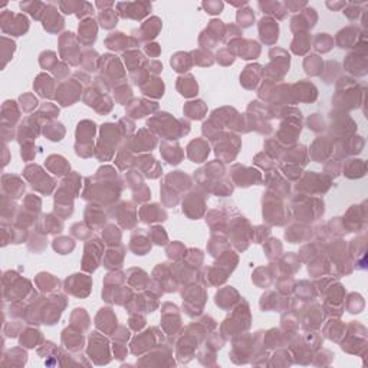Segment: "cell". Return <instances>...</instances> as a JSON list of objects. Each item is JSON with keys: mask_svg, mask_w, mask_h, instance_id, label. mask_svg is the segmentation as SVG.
Returning a JSON list of instances; mask_svg holds the SVG:
<instances>
[{"mask_svg": "<svg viewBox=\"0 0 368 368\" xmlns=\"http://www.w3.org/2000/svg\"><path fill=\"white\" fill-rule=\"evenodd\" d=\"M31 291V283L26 279H22L16 272L8 271L3 273V301L12 302L26 296Z\"/></svg>", "mask_w": 368, "mask_h": 368, "instance_id": "cell-1", "label": "cell"}, {"mask_svg": "<svg viewBox=\"0 0 368 368\" xmlns=\"http://www.w3.org/2000/svg\"><path fill=\"white\" fill-rule=\"evenodd\" d=\"M0 28L3 35L22 36L29 29V21L23 13H13L12 11H3L0 13Z\"/></svg>", "mask_w": 368, "mask_h": 368, "instance_id": "cell-2", "label": "cell"}, {"mask_svg": "<svg viewBox=\"0 0 368 368\" xmlns=\"http://www.w3.org/2000/svg\"><path fill=\"white\" fill-rule=\"evenodd\" d=\"M25 192V183L18 177L12 174L2 175V196L8 199H21Z\"/></svg>", "mask_w": 368, "mask_h": 368, "instance_id": "cell-3", "label": "cell"}, {"mask_svg": "<svg viewBox=\"0 0 368 368\" xmlns=\"http://www.w3.org/2000/svg\"><path fill=\"white\" fill-rule=\"evenodd\" d=\"M21 118V111L18 108V104L12 99H8L2 105V127H11L15 128V124Z\"/></svg>", "mask_w": 368, "mask_h": 368, "instance_id": "cell-4", "label": "cell"}, {"mask_svg": "<svg viewBox=\"0 0 368 368\" xmlns=\"http://www.w3.org/2000/svg\"><path fill=\"white\" fill-rule=\"evenodd\" d=\"M151 9V5L148 3H119L118 11L124 18L141 19L144 18L148 11Z\"/></svg>", "mask_w": 368, "mask_h": 368, "instance_id": "cell-5", "label": "cell"}, {"mask_svg": "<svg viewBox=\"0 0 368 368\" xmlns=\"http://www.w3.org/2000/svg\"><path fill=\"white\" fill-rule=\"evenodd\" d=\"M44 26L45 29L49 31V32H56V31H59V29L64 28V19L58 15L56 8L52 6V5H49V6L46 8Z\"/></svg>", "mask_w": 368, "mask_h": 368, "instance_id": "cell-6", "label": "cell"}, {"mask_svg": "<svg viewBox=\"0 0 368 368\" xmlns=\"http://www.w3.org/2000/svg\"><path fill=\"white\" fill-rule=\"evenodd\" d=\"M259 31L262 39L266 44H273L278 39V25L272 19H262L259 25Z\"/></svg>", "mask_w": 368, "mask_h": 368, "instance_id": "cell-7", "label": "cell"}, {"mask_svg": "<svg viewBox=\"0 0 368 368\" xmlns=\"http://www.w3.org/2000/svg\"><path fill=\"white\" fill-rule=\"evenodd\" d=\"M46 8L48 6L41 3V2H22L21 3V9L23 12H28L36 21L42 19V15L46 13Z\"/></svg>", "mask_w": 368, "mask_h": 368, "instance_id": "cell-8", "label": "cell"}, {"mask_svg": "<svg viewBox=\"0 0 368 368\" xmlns=\"http://www.w3.org/2000/svg\"><path fill=\"white\" fill-rule=\"evenodd\" d=\"M2 223L5 225H12V219L16 213V205L12 202V199H8L2 196Z\"/></svg>", "mask_w": 368, "mask_h": 368, "instance_id": "cell-9", "label": "cell"}, {"mask_svg": "<svg viewBox=\"0 0 368 368\" xmlns=\"http://www.w3.org/2000/svg\"><path fill=\"white\" fill-rule=\"evenodd\" d=\"M79 35H82V42L91 44L97 38V25L94 21H85L79 26Z\"/></svg>", "mask_w": 368, "mask_h": 368, "instance_id": "cell-10", "label": "cell"}, {"mask_svg": "<svg viewBox=\"0 0 368 368\" xmlns=\"http://www.w3.org/2000/svg\"><path fill=\"white\" fill-rule=\"evenodd\" d=\"M16 51V44L12 41V38L2 36V58H3V68L12 61L13 52Z\"/></svg>", "mask_w": 368, "mask_h": 368, "instance_id": "cell-11", "label": "cell"}, {"mask_svg": "<svg viewBox=\"0 0 368 368\" xmlns=\"http://www.w3.org/2000/svg\"><path fill=\"white\" fill-rule=\"evenodd\" d=\"M38 338H41V332L36 331V329H26L21 336V344L26 346H35Z\"/></svg>", "mask_w": 368, "mask_h": 368, "instance_id": "cell-12", "label": "cell"}, {"mask_svg": "<svg viewBox=\"0 0 368 368\" xmlns=\"http://www.w3.org/2000/svg\"><path fill=\"white\" fill-rule=\"evenodd\" d=\"M51 85V78L46 75H39L35 81V88L42 97H49L51 94L48 92V88Z\"/></svg>", "mask_w": 368, "mask_h": 368, "instance_id": "cell-13", "label": "cell"}, {"mask_svg": "<svg viewBox=\"0 0 368 368\" xmlns=\"http://www.w3.org/2000/svg\"><path fill=\"white\" fill-rule=\"evenodd\" d=\"M99 21H101L104 28L111 29L117 25V16L112 11H102V13L99 15Z\"/></svg>", "mask_w": 368, "mask_h": 368, "instance_id": "cell-14", "label": "cell"}, {"mask_svg": "<svg viewBox=\"0 0 368 368\" xmlns=\"http://www.w3.org/2000/svg\"><path fill=\"white\" fill-rule=\"evenodd\" d=\"M19 102H21V107L25 112H31L36 105H38V101L36 98L33 97L32 94H25L19 98Z\"/></svg>", "mask_w": 368, "mask_h": 368, "instance_id": "cell-15", "label": "cell"}, {"mask_svg": "<svg viewBox=\"0 0 368 368\" xmlns=\"http://www.w3.org/2000/svg\"><path fill=\"white\" fill-rule=\"evenodd\" d=\"M59 161V157H49V160H48V167H49V170L51 171H55V174H64L62 171L68 168V165H66L65 162H58Z\"/></svg>", "mask_w": 368, "mask_h": 368, "instance_id": "cell-16", "label": "cell"}, {"mask_svg": "<svg viewBox=\"0 0 368 368\" xmlns=\"http://www.w3.org/2000/svg\"><path fill=\"white\" fill-rule=\"evenodd\" d=\"M238 21H239V23L242 25V26L248 28V26H250V25L253 23V21H255V16H253V13H252V11H250V9L239 11Z\"/></svg>", "mask_w": 368, "mask_h": 368, "instance_id": "cell-17", "label": "cell"}, {"mask_svg": "<svg viewBox=\"0 0 368 368\" xmlns=\"http://www.w3.org/2000/svg\"><path fill=\"white\" fill-rule=\"evenodd\" d=\"M59 242H61V243H58V240H55L54 246H55V249L59 250V252H62V253H66V252L72 250V248H74L72 240H69L68 238L59 239Z\"/></svg>", "mask_w": 368, "mask_h": 368, "instance_id": "cell-18", "label": "cell"}, {"mask_svg": "<svg viewBox=\"0 0 368 368\" xmlns=\"http://www.w3.org/2000/svg\"><path fill=\"white\" fill-rule=\"evenodd\" d=\"M205 8H206V11L209 13H220L222 9H223V3H220V2H207L205 3Z\"/></svg>", "mask_w": 368, "mask_h": 368, "instance_id": "cell-19", "label": "cell"}, {"mask_svg": "<svg viewBox=\"0 0 368 368\" xmlns=\"http://www.w3.org/2000/svg\"><path fill=\"white\" fill-rule=\"evenodd\" d=\"M147 52L152 55H158V52H160L158 45H148V46H147Z\"/></svg>", "mask_w": 368, "mask_h": 368, "instance_id": "cell-20", "label": "cell"}, {"mask_svg": "<svg viewBox=\"0 0 368 368\" xmlns=\"http://www.w3.org/2000/svg\"><path fill=\"white\" fill-rule=\"evenodd\" d=\"M5 161H3V165H8V162H9V150H8V147H6V144H5Z\"/></svg>", "mask_w": 368, "mask_h": 368, "instance_id": "cell-21", "label": "cell"}]
</instances>
